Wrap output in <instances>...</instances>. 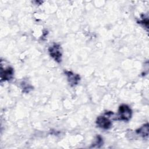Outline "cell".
<instances>
[{
	"label": "cell",
	"mask_w": 149,
	"mask_h": 149,
	"mask_svg": "<svg viewBox=\"0 0 149 149\" xmlns=\"http://www.w3.org/2000/svg\"><path fill=\"white\" fill-rule=\"evenodd\" d=\"M113 113L111 111L107 112L103 115H100L97 117L96 119L97 126L101 129L107 130L112 127V123L109 119V117L112 116Z\"/></svg>",
	"instance_id": "6da1fadb"
},
{
	"label": "cell",
	"mask_w": 149,
	"mask_h": 149,
	"mask_svg": "<svg viewBox=\"0 0 149 149\" xmlns=\"http://www.w3.org/2000/svg\"><path fill=\"white\" fill-rule=\"evenodd\" d=\"M132 115V111L130 107L126 104H122L119 107L117 118L115 119L127 122L131 119Z\"/></svg>",
	"instance_id": "7a4b0ae2"
},
{
	"label": "cell",
	"mask_w": 149,
	"mask_h": 149,
	"mask_svg": "<svg viewBox=\"0 0 149 149\" xmlns=\"http://www.w3.org/2000/svg\"><path fill=\"white\" fill-rule=\"evenodd\" d=\"M48 52L51 57L55 61L60 63L62 60V52L61 46L58 44H54L48 48Z\"/></svg>",
	"instance_id": "3957f363"
},
{
	"label": "cell",
	"mask_w": 149,
	"mask_h": 149,
	"mask_svg": "<svg viewBox=\"0 0 149 149\" xmlns=\"http://www.w3.org/2000/svg\"><path fill=\"white\" fill-rule=\"evenodd\" d=\"M14 74V70L13 69L10 67L8 66L6 68H3L2 66L1 67V81H8L10 80Z\"/></svg>",
	"instance_id": "277c9868"
},
{
	"label": "cell",
	"mask_w": 149,
	"mask_h": 149,
	"mask_svg": "<svg viewBox=\"0 0 149 149\" xmlns=\"http://www.w3.org/2000/svg\"><path fill=\"white\" fill-rule=\"evenodd\" d=\"M64 73L67 77L68 81L70 86H74L78 84L80 80V77L78 74H76L69 70H65Z\"/></svg>",
	"instance_id": "5b68a950"
},
{
	"label": "cell",
	"mask_w": 149,
	"mask_h": 149,
	"mask_svg": "<svg viewBox=\"0 0 149 149\" xmlns=\"http://www.w3.org/2000/svg\"><path fill=\"white\" fill-rule=\"evenodd\" d=\"M148 131H149V126L148 123H146L137 129L136 130L137 134L143 137L144 139H147L148 137Z\"/></svg>",
	"instance_id": "8992f818"
},
{
	"label": "cell",
	"mask_w": 149,
	"mask_h": 149,
	"mask_svg": "<svg viewBox=\"0 0 149 149\" xmlns=\"http://www.w3.org/2000/svg\"><path fill=\"white\" fill-rule=\"evenodd\" d=\"M102 145H103V139L100 135H97L91 147H100Z\"/></svg>",
	"instance_id": "52a82bcc"
},
{
	"label": "cell",
	"mask_w": 149,
	"mask_h": 149,
	"mask_svg": "<svg viewBox=\"0 0 149 149\" xmlns=\"http://www.w3.org/2000/svg\"><path fill=\"white\" fill-rule=\"evenodd\" d=\"M23 84H22L23 85L22 88H23V92L27 93H29L30 91L33 89V87L30 85H29V84L24 83H23Z\"/></svg>",
	"instance_id": "ba28073f"
},
{
	"label": "cell",
	"mask_w": 149,
	"mask_h": 149,
	"mask_svg": "<svg viewBox=\"0 0 149 149\" xmlns=\"http://www.w3.org/2000/svg\"><path fill=\"white\" fill-rule=\"evenodd\" d=\"M138 23L139 24H143L144 27H146L147 29H148V17H143L141 20H140V21L138 22Z\"/></svg>",
	"instance_id": "9c48e42d"
}]
</instances>
